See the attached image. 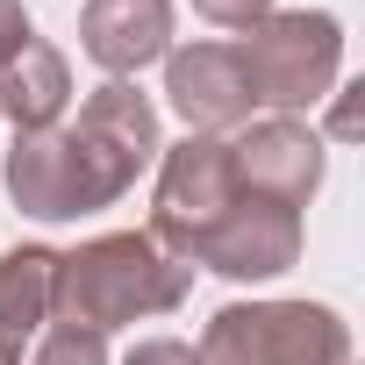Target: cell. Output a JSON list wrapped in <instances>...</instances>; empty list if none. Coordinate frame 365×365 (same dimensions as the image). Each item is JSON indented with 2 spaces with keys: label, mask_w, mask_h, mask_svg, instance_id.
I'll return each instance as SVG.
<instances>
[{
  "label": "cell",
  "mask_w": 365,
  "mask_h": 365,
  "mask_svg": "<svg viewBox=\"0 0 365 365\" xmlns=\"http://www.w3.org/2000/svg\"><path fill=\"white\" fill-rule=\"evenodd\" d=\"M187 294H194L187 258L158 251L143 230H108V237H86L79 251H58V308H51V322L108 336L122 322L172 315Z\"/></svg>",
  "instance_id": "cell-1"
},
{
  "label": "cell",
  "mask_w": 365,
  "mask_h": 365,
  "mask_svg": "<svg viewBox=\"0 0 365 365\" xmlns=\"http://www.w3.org/2000/svg\"><path fill=\"white\" fill-rule=\"evenodd\" d=\"M237 65L251 79V101L272 115H301L336 93L344 72V22L329 8H272L237 36Z\"/></svg>",
  "instance_id": "cell-2"
},
{
  "label": "cell",
  "mask_w": 365,
  "mask_h": 365,
  "mask_svg": "<svg viewBox=\"0 0 365 365\" xmlns=\"http://www.w3.org/2000/svg\"><path fill=\"white\" fill-rule=\"evenodd\" d=\"M201 365H351V322L329 301H230L208 315Z\"/></svg>",
  "instance_id": "cell-3"
},
{
  "label": "cell",
  "mask_w": 365,
  "mask_h": 365,
  "mask_svg": "<svg viewBox=\"0 0 365 365\" xmlns=\"http://www.w3.org/2000/svg\"><path fill=\"white\" fill-rule=\"evenodd\" d=\"M65 143H72V165H79V187H86V215L115 208L136 179L158 165L165 136H158V108L150 93H136L129 79H108L86 93L79 122H65Z\"/></svg>",
  "instance_id": "cell-4"
},
{
  "label": "cell",
  "mask_w": 365,
  "mask_h": 365,
  "mask_svg": "<svg viewBox=\"0 0 365 365\" xmlns=\"http://www.w3.org/2000/svg\"><path fill=\"white\" fill-rule=\"evenodd\" d=\"M237 165H230V143L222 136H187V143H165L158 150V194H150V244L187 258L194 265V244L230 215L237 201Z\"/></svg>",
  "instance_id": "cell-5"
},
{
  "label": "cell",
  "mask_w": 365,
  "mask_h": 365,
  "mask_svg": "<svg viewBox=\"0 0 365 365\" xmlns=\"http://www.w3.org/2000/svg\"><path fill=\"white\" fill-rule=\"evenodd\" d=\"M230 165H237V187L258 194V201H279V208H308L315 187H322V136L301 122V115H265V122H244V136H230Z\"/></svg>",
  "instance_id": "cell-6"
},
{
  "label": "cell",
  "mask_w": 365,
  "mask_h": 365,
  "mask_svg": "<svg viewBox=\"0 0 365 365\" xmlns=\"http://www.w3.org/2000/svg\"><path fill=\"white\" fill-rule=\"evenodd\" d=\"M194 265H208L222 279H279V272H294L301 265V208L237 194L230 215L194 244Z\"/></svg>",
  "instance_id": "cell-7"
},
{
  "label": "cell",
  "mask_w": 365,
  "mask_h": 365,
  "mask_svg": "<svg viewBox=\"0 0 365 365\" xmlns=\"http://www.w3.org/2000/svg\"><path fill=\"white\" fill-rule=\"evenodd\" d=\"M165 101L187 122V136H222L251 122V79L237 65V43H172L165 51Z\"/></svg>",
  "instance_id": "cell-8"
},
{
  "label": "cell",
  "mask_w": 365,
  "mask_h": 365,
  "mask_svg": "<svg viewBox=\"0 0 365 365\" xmlns=\"http://www.w3.org/2000/svg\"><path fill=\"white\" fill-rule=\"evenodd\" d=\"M0 179H8V201H15L29 222H79V215H86V187H79V165H72L65 122H58V129L15 136Z\"/></svg>",
  "instance_id": "cell-9"
},
{
  "label": "cell",
  "mask_w": 365,
  "mask_h": 365,
  "mask_svg": "<svg viewBox=\"0 0 365 365\" xmlns=\"http://www.w3.org/2000/svg\"><path fill=\"white\" fill-rule=\"evenodd\" d=\"M79 51L108 79H136L172 51V0H86L79 8Z\"/></svg>",
  "instance_id": "cell-10"
},
{
  "label": "cell",
  "mask_w": 365,
  "mask_h": 365,
  "mask_svg": "<svg viewBox=\"0 0 365 365\" xmlns=\"http://www.w3.org/2000/svg\"><path fill=\"white\" fill-rule=\"evenodd\" d=\"M65 101H72V65H65L58 43L29 36L15 58H0V115L15 122V136L58 129L65 122Z\"/></svg>",
  "instance_id": "cell-11"
},
{
  "label": "cell",
  "mask_w": 365,
  "mask_h": 365,
  "mask_svg": "<svg viewBox=\"0 0 365 365\" xmlns=\"http://www.w3.org/2000/svg\"><path fill=\"white\" fill-rule=\"evenodd\" d=\"M51 308H58V251L51 244L0 251V344L22 351L36 329H51Z\"/></svg>",
  "instance_id": "cell-12"
},
{
  "label": "cell",
  "mask_w": 365,
  "mask_h": 365,
  "mask_svg": "<svg viewBox=\"0 0 365 365\" xmlns=\"http://www.w3.org/2000/svg\"><path fill=\"white\" fill-rule=\"evenodd\" d=\"M29 365H108V336H93V329H72V322H51Z\"/></svg>",
  "instance_id": "cell-13"
},
{
  "label": "cell",
  "mask_w": 365,
  "mask_h": 365,
  "mask_svg": "<svg viewBox=\"0 0 365 365\" xmlns=\"http://www.w3.org/2000/svg\"><path fill=\"white\" fill-rule=\"evenodd\" d=\"M194 15L215 22V29H251V22L272 15V0H194Z\"/></svg>",
  "instance_id": "cell-14"
},
{
  "label": "cell",
  "mask_w": 365,
  "mask_h": 365,
  "mask_svg": "<svg viewBox=\"0 0 365 365\" xmlns=\"http://www.w3.org/2000/svg\"><path fill=\"white\" fill-rule=\"evenodd\" d=\"M122 365H201V358H194V344H179V336H143Z\"/></svg>",
  "instance_id": "cell-15"
},
{
  "label": "cell",
  "mask_w": 365,
  "mask_h": 365,
  "mask_svg": "<svg viewBox=\"0 0 365 365\" xmlns=\"http://www.w3.org/2000/svg\"><path fill=\"white\" fill-rule=\"evenodd\" d=\"M29 36H36L29 29V8H22V0H0V58H15Z\"/></svg>",
  "instance_id": "cell-16"
},
{
  "label": "cell",
  "mask_w": 365,
  "mask_h": 365,
  "mask_svg": "<svg viewBox=\"0 0 365 365\" xmlns=\"http://www.w3.org/2000/svg\"><path fill=\"white\" fill-rule=\"evenodd\" d=\"M0 365H22V351H8V344H0Z\"/></svg>",
  "instance_id": "cell-17"
}]
</instances>
